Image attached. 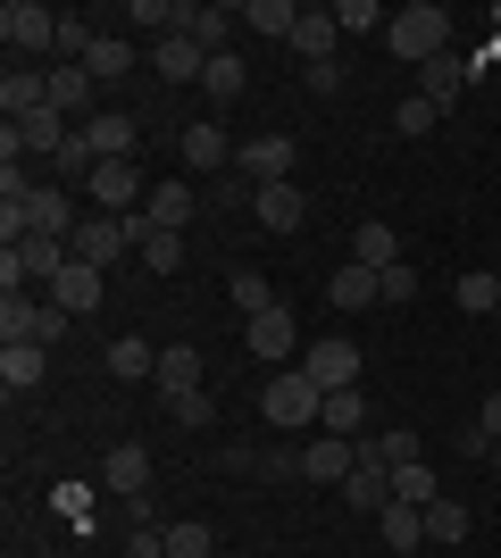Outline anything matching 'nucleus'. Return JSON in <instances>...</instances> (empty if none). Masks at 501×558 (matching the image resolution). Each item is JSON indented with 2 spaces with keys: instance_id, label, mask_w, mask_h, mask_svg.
I'll list each match as a JSON object with an SVG mask.
<instances>
[{
  "instance_id": "f257e3e1",
  "label": "nucleus",
  "mask_w": 501,
  "mask_h": 558,
  "mask_svg": "<svg viewBox=\"0 0 501 558\" xmlns=\"http://www.w3.org/2000/svg\"><path fill=\"white\" fill-rule=\"evenodd\" d=\"M384 50H393V59H409V68L443 59V50H452V9H443V0H409V9H393Z\"/></svg>"
},
{
  "instance_id": "f03ea898",
  "label": "nucleus",
  "mask_w": 501,
  "mask_h": 558,
  "mask_svg": "<svg viewBox=\"0 0 501 558\" xmlns=\"http://www.w3.org/2000/svg\"><path fill=\"white\" fill-rule=\"evenodd\" d=\"M68 267H75V242H59V233H25V242H9V251H0V292L59 283Z\"/></svg>"
},
{
  "instance_id": "7ed1b4c3",
  "label": "nucleus",
  "mask_w": 501,
  "mask_h": 558,
  "mask_svg": "<svg viewBox=\"0 0 501 558\" xmlns=\"http://www.w3.org/2000/svg\"><path fill=\"white\" fill-rule=\"evenodd\" d=\"M25 233H59V242H75L68 184H34V201H9V209H0V242H25Z\"/></svg>"
},
{
  "instance_id": "20e7f679",
  "label": "nucleus",
  "mask_w": 501,
  "mask_h": 558,
  "mask_svg": "<svg viewBox=\"0 0 501 558\" xmlns=\"http://www.w3.org/2000/svg\"><path fill=\"white\" fill-rule=\"evenodd\" d=\"M0 43H9V68L34 59V50H59V9H43V0H9V9H0Z\"/></svg>"
},
{
  "instance_id": "39448f33",
  "label": "nucleus",
  "mask_w": 501,
  "mask_h": 558,
  "mask_svg": "<svg viewBox=\"0 0 501 558\" xmlns=\"http://www.w3.org/2000/svg\"><path fill=\"white\" fill-rule=\"evenodd\" d=\"M235 150H242V142H226V125H217V117L176 125V159H184L192 175H226V167H235Z\"/></svg>"
},
{
  "instance_id": "423d86ee",
  "label": "nucleus",
  "mask_w": 501,
  "mask_h": 558,
  "mask_svg": "<svg viewBox=\"0 0 501 558\" xmlns=\"http://www.w3.org/2000/svg\"><path fill=\"white\" fill-rule=\"evenodd\" d=\"M260 409H267V425H318V409H326V392H318L301 367H285L276 384L260 392Z\"/></svg>"
},
{
  "instance_id": "0eeeda50",
  "label": "nucleus",
  "mask_w": 501,
  "mask_h": 558,
  "mask_svg": "<svg viewBox=\"0 0 501 558\" xmlns=\"http://www.w3.org/2000/svg\"><path fill=\"white\" fill-rule=\"evenodd\" d=\"M84 192L100 201V217H134V201H151V184H143V167H134V159H100Z\"/></svg>"
},
{
  "instance_id": "6e6552de",
  "label": "nucleus",
  "mask_w": 501,
  "mask_h": 558,
  "mask_svg": "<svg viewBox=\"0 0 501 558\" xmlns=\"http://www.w3.org/2000/svg\"><path fill=\"white\" fill-rule=\"evenodd\" d=\"M293 159H301L293 134H251L235 150V175H251V184H293Z\"/></svg>"
},
{
  "instance_id": "1a4fd4ad",
  "label": "nucleus",
  "mask_w": 501,
  "mask_h": 558,
  "mask_svg": "<svg viewBox=\"0 0 501 558\" xmlns=\"http://www.w3.org/2000/svg\"><path fill=\"white\" fill-rule=\"evenodd\" d=\"M468 84H477V59H460V50H443V59H427V68H418V93H427L443 117L468 100Z\"/></svg>"
},
{
  "instance_id": "9d476101",
  "label": "nucleus",
  "mask_w": 501,
  "mask_h": 558,
  "mask_svg": "<svg viewBox=\"0 0 501 558\" xmlns=\"http://www.w3.org/2000/svg\"><path fill=\"white\" fill-rule=\"evenodd\" d=\"M301 375H310L318 392H359V350L351 342H318V350H301Z\"/></svg>"
},
{
  "instance_id": "9b49d317",
  "label": "nucleus",
  "mask_w": 501,
  "mask_h": 558,
  "mask_svg": "<svg viewBox=\"0 0 501 558\" xmlns=\"http://www.w3.org/2000/svg\"><path fill=\"white\" fill-rule=\"evenodd\" d=\"M75 134H84V150H93V159H126V150L143 142V117H134V109H100L93 125H75Z\"/></svg>"
},
{
  "instance_id": "f8f14e48",
  "label": "nucleus",
  "mask_w": 501,
  "mask_h": 558,
  "mask_svg": "<svg viewBox=\"0 0 501 558\" xmlns=\"http://www.w3.org/2000/svg\"><path fill=\"white\" fill-rule=\"evenodd\" d=\"M242 342H251V359H301V326H293L285 301L267 308V317H251V326H242Z\"/></svg>"
},
{
  "instance_id": "ddd939ff",
  "label": "nucleus",
  "mask_w": 501,
  "mask_h": 558,
  "mask_svg": "<svg viewBox=\"0 0 501 558\" xmlns=\"http://www.w3.org/2000/svg\"><path fill=\"white\" fill-rule=\"evenodd\" d=\"M50 109L68 117V125H93L100 117V84L84 68H50Z\"/></svg>"
},
{
  "instance_id": "4468645a",
  "label": "nucleus",
  "mask_w": 501,
  "mask_h": 558,
  "mask_svg": "<svg viewBox=\"0 0 501 558\" xmlns=\"http://www.w3.org/2000/svg\"><path fill=\"white\" fill-rule=\"evenodd\" d=\"M151 68H159V84H201V75H210V50L192 43V34H167V43H151Z\"/></svg>"
},
{
  "instance_id": "2eb2a0df",
  "label": "nucleus",
  "mask_w": 501,
  "mask_h": 558,
  "mask_svg": "<svg viewBox=\"0 0 501 558\" xmlns=\"http://www.w3.org/2000/svg\"><path fill=\"white\" fill-rule=\"evenodd\" d=\"M100 301H109V283H100V267H84V258H75L68 276L50 283V308H68V317H93Z\"/></svg>"
},
{
  "instance_id": "dca6fc26",
  "label": "nucleus",
  "mask_w": 501,
  "mask_h": 558,
  "mask_svg": "<svg viewBox=\"0 0 501 558\" xmlns=\"http://www.w3.org/2000/svg\"><path fill=\"white\" fill-rule=\"evenodd\" d=\"M50 333V301L34 292H0V342H43Z\"/></svg>"
},
{
  "instance_id": "f3484780",
  "label": "nucleus",
  "mask_w": 501,
  "mask_h": 558,
  "mask_svg": "<svg viewBox=\"0 0 501 558\" xmlns=\"http://www.w3.org/2000/svg\"><path fill=\"white\" fill-rule=\"evenodd\" d=\"M100 484H109V492H134V500H151V450H143V442H118L109 459H100Z\"/></svg>"
},
{
  "instance_id": "a211bd4d",
  "label": "nucleus",
  "mask_w": 501,
  "mask_h": 558,
  "mask_svg": "<svg viewBox=\"0 0 501 558\" xmlns=\"http://www.w3.org/2000/svg\"><path fill=\"white\" fill-rule=\"evenodd\" d=\"M351 466H359V442H334V434H318V442L301 450V475H310V484H351Z\"/></svg>"
},
{
  "instance_id": "6ab92c4d",
  "label": "nucleus",
  "mask_w": 501,
  "mask_h": 558,
  "mask_svg": "<svg viewBox=\"0 0 501 558\" xmlns=\"http://www.w3.org/2000/svg\"><path fill=\"white\" fill-rule=\"evenodd\" d=\"M143 217H151V233H184V226H192V184H184V175H167V184H151Z\"/></svg>"
},
{
  "instance_id": "aec40b11",
  "label": "nucleus",
  "mask_w": 501,
  "mask_h": 558,
  "mask_svg": "<svg viewBox=\"0 0 501 558\" xmlns=\"http://www.w3.org/2000/svg\"><path fill=\"white\" fill-rule=\"evenodd\" d=\"M334 43H343V25H334V9H301V25H293V50H301V68H326Z\"/></svg>"
},
{
  "instance_id": "412c9836",
  "label": "nucleus",
  "mask_w": 501,
  "mask_h": 558,
  "mask_svg": "<svg viewBox=\"0 0 501 558\" xmlns=\"http://www.w3.org/2000/svg\"><path fill=\"white\" fill-rule=\"evenodd\" d=\"M251 217H260L267 233H301V217H310V201L293 184H260V201H251Z\"/></svg>"
},
{
  "instance_id": "4be33fe9",
  "label": "nucleus",
  "mask_w": 501,
  "mask_h": 558,
  "mask_svg": "<svg viewBox=\"0 0 501 558\" xmlns=\"http://www.w3.org/2000/svg\"><path fill=\"white\" fill-rule=\"evenodd\" d=\"M43 375H50V350L43 342H0V384H9V392H34Z\"/></svg>"
},
{
  "instance_id": "5701e85b",
  "label": "nucleus",
  "mask_w": 501,
  "mask_h": 558,
  "mask_svg": "<svg viewBox=\"0 0 501 558\" xmlns=\"http://www.w3.org/2000/svg\"><path fill=\"white\" fill-rule=\"evenodd\" d=\"M0 109H9V125H17V117H34V109H50V75L9 68V75H0Z\"/></svg>"
},
{
  "instance_id": "b1692460",
  "label": "nucleus",
  "mask_w": 501,
  "mask_h": 558,
  "mask_svg": "<svg viewBox=\"0 0 501 558\" xmlns=\"http://www.w3.org/2000/svg\"><path fill=\"white\" fill-rule=\"evenodd\" d=\"M343 500H351V517H384V509H393V475L359 459V466H351V484H343Z\"/></svg>"
},
{
  "instance_id": "393cba45",
  "label": "nucleus",
  "mask_w": 501,
  "mask_h": 558,
  "mask_svg": "<svg viewBox=\"0 0 501 558\" xmlns=\"http://www.w3.org/2000/svg\"><path fill=\"white\" fill-rule=\"evenodd\" d=\"M377 542H384L393 558H409L418 542H427V509H409V500H393V509L377 517Z\"/></svg>"
},
{
  "instance_id": "a878e982",
  "label": "nucleus",
  "mask_w": 501,
  "mask_h": 558,
  "mask_svg": "<svg viewBox=\"0 0 501 558\" xmlns=\"http://www.w3.org/2000/svg\"><path fill=\"white\" fill-rule=\"evenodd\" d=\"M326 301H334V308H377V301H384V292H377V267L343 258V267H334V283H326Z\"/></svg>"
},
{
  "instance_id": "bb28decb",
  "label": "nucleus",
  "mask_w": 501,
  "mask_h": 558,
  "mask_svg": "<svg viewBox=\"0 0 501 558\" xmlns=\"http://www.w3.org/2000/svg\"><path fill=\"white\" fill-rule=\"evenodd\" d=\"M100 367L118 375V384H143V375H159V350H151L143 333H126V342H109V350H100Z\"/></svg>"
},
{
  "instance_id": "cd10ccee",
  "label": "nucleus",
  "mask_w": 501,
  "mask_h": 558,
  "mask_svg": "<svg viewBox=\"0 0 501 558\" xmlns=\"http://www.w3.org/2000/svg\"><path fill=\"white\" fill-rule=\"evenodd\" d=\"M151 384H159L167 400H176V392H201V350H192V342H167V350H159V375H151Z\"/></svg>"
},
{
  "instance_id": "c85d7f7f",
  "label": "nucleus",
  "mask_w": 501,
  "mask_h": 558,
  "mask_svg": "<svg viewBox=\"0 0 501 558\" xmlns=\"http://www.w3.org/2000/svg\"><path fill=\"white\" fill-rule=\"evenodd\" d=\"M351 258H359V267H377V276H384V267H402V233L368 217V226H351Z\"/></svg>"
},
{
  "instance_id": "c756f323",
  "label": "nucleus",
  "mask_w": 501,
  "mask_h": 558,
  "mask_svg": "<svg viewBox=\"0 0 501 558\" xmlns=\"http://www.w3.org/2000/svg\"><path fill=\"white\" fill-rule=\"evenodd\" d=\"M84 75H93V84H126V75H134V43H126V34H100V43L84 50Z\"/></svg>"
},
{
  "instance_id": "7c9ffc66",
  "label": "nucleus",
  "mask_w": 501,
  "mask_h": 558,
  "mask_svg": "<svg viewBox=\"0 0 501 558\" xmlns=\"http://www.w3.org/2000/svg\"><path fill=\"white\" fill-rule=\"evenodd\" d=\"M359 425H368V400H359V392H326V409H318V434H334V442H359Z\"/></svg>"
},
{
  "instance_id": "2f4dec72",
  "label": "nucleus",
  "mask_w": 501,
  "mask_h": 558,
  "mask_svg": "<svg viewBox=\"0 0 501 558\" xmlns=\"http://www.w3.org/2000/svg\"><path fill=\"white\" fill-rule=\"evenodd\" d=\"M226 301H235V308H242V326H251V317H267V308H276V292H267L260 267H235V276H226Z\"/></svg>"
},
{
  "instance_id": "473e14b6",
  "label": "nucleus",
  "mask_w": 501,
  "mask_h": 558,
  "mask_svg": "<svg viewBox=\"0 0 501 558\" xmlns=\"http://www.w3.org/2000/svg\"><path fill=\"white\" fill-rule=\"evenodd\" d=\"M242 25H251V34H276V43H293L301 9H293V0H242Z\"/></svg>"
},
{
  "instance_id": "72a5a7b5",
  "label": "nucleus",
  "mask_w": 501,
  "mask_h": 558,
  "mask_svg": "<svg viewBox=\"0 0 501 558\" xmlns=\"http://www.w3.org/2000/svg\"><path fill=\"white\" fill-rule=\"evenodd\" d=\"M201 93H217V109H226V100H242V93H251V68H242L235 50H217V59H210V75H201Z\"/></svg>"
},
{
  "instance_id": "f704fd0d",
  "label": "nucleus",
  "mask_w": 501,
  "mask_h": 558,
  "mask_svg": "<svg viewBox=\"0 0 501 558\" xmlns=\"http://www.w3.org/2000/svg\"><path fill=\"white\" fill-rule=\"evenodd\" d=\"M235 25H242V9H226V0H217V9H192V25H184V34H192V43H201V50H210V59H217Z\"/></svg>"
},
{
  "instance_id": "c9c22d12",
  "label": "nucleus",
  "mask_w": 501,
  "mask_h": 558,
  "mask_svg": "<svg viewBox=\"0 0 501 558\" xmlns=\"http://www.w3.org/2000/svg\"><path fill=\"white\" fill-rule=\"evenodd\" d=\"M393 500H409V509H427V500H443V492H434V466H427V459L393 466Z\"/></svg>"
},
{
  "instance_id": "e433bc0d",
  "label": "nucleus",
  "mask_w": 501,
  "mask_h": 558,
  "mask_svg": "<svg viewBox=\"0 0 501 558\" xmlns=\"http://www.w3.org/2000/svg\"><path fill=\"white\" fill-rule=\"evenodd\" d=\"M427 542H468V509L460 500H427Z\"/></svg>"
},
{
  "instance_id": "4c0bfd02",
  "label": "nucleus",
  "mask_w": 501,
  "mask_h": 558,
  "mask_svg": "<svg viewBox=\"0 0 501 558\" xmlns=\"http://www.w3.org/2000/svg\"><path fill=\"white\" fill-rule=\"evenodd\" d=\"M167 558H217V534L184 517V525H167Z\"/></svg>"
},
{
  "instance_id": "58836bf2",
  "label": "nucleus",
  "mask_w": 501,
  "mask_h": 558,
  "mask_svg": "<svg viewBox=\"0 0 501 558\" xmlns=\"http://www.w3.org/2000/svg\"><path fill=\"white\" fill-rule=\"evenodd\" d=\"M452 301L468 308V317H485V308L501 301V276H485V267H477V276H460V283H452Z\"/></svg>"
},
{
  "instance_id": "ea45409f",
  "label": "nucleus",
  "mask_w": 501,
  "mask_h": 558,
  "mask_svg": "<svg viewBox=\"0 0 501 558\" xmlns=\"http://www.w3.org/2000/svg\"><path fill=\"white\" fill-rule=\"evenodd\" d=\"M334 25H343V34H384V25H393V9H377V0H343V9H334Z\"/></svg>"
},
{
  "instance_id": "a19ab883",
  "label": "nucleus",
  "mask_w": 501,
  "mask_h": 558,
  "mask_svg": "<svg viewBox=\"0 0 501 558\" xmlns=\"http://www.w3.org/2000/svg\"><path fill=\"white\" fill-rule=\"evenodd\" d=\"M393 125H402V134H409V142H418V134H434V125H443V109H434V100H427V93H409V100H402V109H393Z\"/></svg>"
},
{
  "instance_id": "79ce46f5",
  "label": "nucleus",
  "mask_w": 501,
  "mask_h": 558,
  "mask_svg": "<svg viewBox=\"0 0 501 558\" xmlns=\"http://www.w3.org/2000/svg\"><path fill=\"white\" fill-rule=\"evenodd\" d=\"M143 267H151V276H176V267H184V233H151V242H143Z\"/></svg>"
},
{
  "instance_id": "37998d69",
  "label": "nucleus",
  "mask_w": 501,
  "mask_h": 558,
  "mask_svg": "<svg viewBox=\"0 0 501 558\" xmlns=\"http://www.w3.org/2000/svg\"><path fill=\"white\" fill-rule=\"evenodd\" d=\"M167 417H176V425H217V400L210 392H176V400H167Z\"/></svg>"
},
{
  "instance_id": "c03bdc74",
  "label": "nucleus",
  "mask_w": 501,
  "mask_h": 558,
  "mask_svg": "<svg viewBox=\"0 0 501 558\" xmlns=\"http://www.w3.org/2000/svg\"><path fill=\"white\" fill-rule=\"evenodd\" d=\"M377 292H384V301H418V267H409V258H402V267H384Z\"/></svg>"
},
{
  "instance_id": "a18cd8bd",
  "label": "nucleus",
  "mask_w": 501,
  "mask_h": 558,
  "mask_svg": "<svg viewBox=\"0 0 501 558\" xmlns=\"http://www.w3.org/2000/svg\"><path fill=\"white\" fill-rule=\"evenodd\" d=\"M9 201H34V184H25V159H0V209Z\"/></svg>"
},
{
  "instance_id": "49530a36",
  "label": "nucleus",
  "mask_w": 501,
  "mask_h": 558,
  "mask_svg": "<svg viewBox=\"0 0 501 558\" xmlns=\"http://www.w3.org/2000/svg\"><path fill=\"white\" fill-rule=\"evenodd\" d=\"M50 509L68 517V525H93V500H84V484H59V500H50Z\"/></svg>"
},
{
  "instance_id": "de8ad7c7",
  "label": "nucleus",
  "mask_w": 501,
  "mask_h": 558,
  "mask_svg": "<svg viewBox=\"0 0 501 558\" xmlns=\"http://www.w3.org/2000/svg\"><path fill=\"white\" fill-rule=\"evenodd\" d=\"M126 558H167V534L159 525H134V534H126Z\"/></svg>"
},
{
  "instance_id": "09e8293b",
  "label": "nucleus",
  "mask_w": 501,
  "mask_h": 558,
  "mask_svg": "<svg viewBox=\"0 0 501 558\" xmlns=\"http://www.w3.org/2000/svg\"><path fill=\"white\" fill-rule=\"evenodd\" d=\"M301 84H310V93H343V59H326V68H301Z\"/></svg>"
},
{
  "instance_id": "8fccbe9b",
  "label": "nucleus",
  "mask_w": 501,
  "mask_h": 558,
  "mask_svg": "<svg viewBox=\"0 0 501 558\" xmlns=\"http://www.w3.org/2000/svg\"><path fill=\"white\" fill-rule=\"evenodd\" d=\"M477 425H485V434H493V450H501V392L485 400V417H477Z\"/></svg>"
},
{
  "instance_id": "3c124183",
  "label": "nucleus",
  "mask_w": 501,
  "mask_h": 558,
  "mask_svg": "<svg viewBox=\"0 0 501 558\" xmlns=\"http://www.w3.org/2000/svg\"><path fill=\"white\" fill-rule=\"evenodd\" d=\"M217 558H226V550H217Z\"/></svg>"
}]
</instances>
